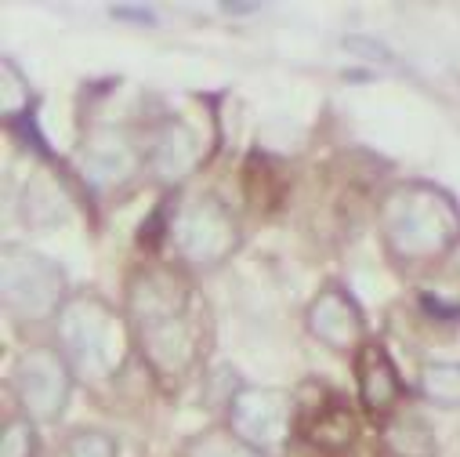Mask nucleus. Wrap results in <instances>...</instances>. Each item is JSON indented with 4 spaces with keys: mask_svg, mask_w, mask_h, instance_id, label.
<instances>
[{
    "mask_svg": "<svg viewBox=\"0 0 460 457\" xmlns=\"http://www.w3.org/2000/svg\"><path fill=\"white\" fill-rule=\"evenodd\" d=\"M301 428L312 446H319L326 453H341L356 439V414L337 392H326L315 399V410L301 414Z\"/></svg>",
    "mask_w": 460,
    "mask_h": 457,
    "instance_id": "11",
    "label": "nucleus"
},
{
    "mask_svg": "<svg viewBox=\"0 0 460 457\" xmlns=\"http://www.w3.org/2000/svg\"><path fill=\"white\" fill-rule=\"evenodd\" d=\"M308 330L330 349H356L363 341L367 319L344 287H323L308 305Z\"/></svg>",
    "mask_w": 460,
    "mask_h": 457,
    "instance_id": "8",
    "label": "nucleus"
},
{
    "mask_svg": "<svg viewBox=\"0 0 460 457\" xmlns=\"http://www.w3.org/2000/svg\"><path fill=\"white\" fill-rule=\"evenodd\" d=\"M58 345L69 367L84 371L87 378H109L128 360L131 330L102 298L76 294L58 312Z\"/></svg>",
    "mask_w": 460,
    "mask_h": 457,
    "instance_id": "3",
    "label": "nucleus"
},
{
    "mask_svg": "<svg viewBox=\"0 0 460 457\" xmlns=\"http://www.w3.org/2000/svg\"><path fill=\"white\" fill-rule=\"evenodd\" d=\"M12 385H15V396L33 425H55L69 407L73 367L62 353H55L48 345L26 349L15 363Z\"/></svg>",
    "mask_w": 460,
    "mask_h": 457,
    "instance_id": "6",
    "label": "nucleus"
},
{
    "mask_svg": "<svg viewBox=\"0 0 460 457\" xmlns=\"http://www.w3.org/2000/svg\"><path fill=\"white\" fill-rule=\"evenodd\" d=\"M131 330L149 367L164 378H181L196 360L192 291L171 269H149L131 283Z\"/></svg>",
    "mask_w": 460,
    "mask_h": 457,
    "instance_id": "1",
    "label": "nucleus"
},
{
    "mask_svg": "<svg viewBox=\"0 0 460 457\" xmlns=\"http://www.w3.org/2000/svg\"><path fill=\"white\" fill-rule=\"evenodd\" d=\"M228 428L258 453H276L294 428V403L279 389H240L228 403Z\"/></svg>",
    "mask_w": 460,
    "mask_h": 457,
    "instance_id": "7",
    "label": "nucleus"
},
{
    "mask_svg": "<svg viewBox=\"0 0 460 457\" xmlns=\"http://www.w3.org/2000/svg\"><path fill=\"white\" fill-rule=\"evenodd\" d=\"M0 291H4V309L19 323H40L62 312L66 298V273L51 258L8 247L0 258Z\"/></svg>",
    "mask_w": 460,
    "mask_h": 457,
    "instance_id": "4",
    "label": "nucleus"
},
{
    "mask_svg": "<svg viewBox=\"0 0 460 457\" xmlns=\"http://www.w3.org/2000/svg\"><path fill=\"white\" fill-rule=\"evenodd\" d=\"M112 453L117 450H112V439L105 432L87 428V432H76L69 439V457H112Z\"/></svg>",
    "mask_w": 460,
    "mask_h": 457,
    "instance_id": "19",
    "label": "nucleus"
},
{
    "mask_svg": "<svg viewBox=\"0 0 460 457\" xmlns=\"http://www.w3.org/2000/svg\"><path fill=\"white\" fill-rule=\"evenodd\" d=\"M0 457H37V432L30 417H12L0 435Z\"/></svg>",
    "mask_w": 460,
    "mask_h": 457,
    "instance_id": "17",
    "label": "nucleus"
},
{
    "mask_svg": "<svg viewBox=\"0 0 460 457\" xmlns=\"http://www.w3.org/2000/svg\"><path fill=\"white\" fill-rule=\"evenodd\" d=\"M138 164H142V157H138L135 142L120 131H102L80 146V175L98 193L124 185L138 171Z\"/></svg>",
    "mask_w": 460,
    "mask_h": 457,
    "instance_id": "9",
    "label": "nucleus"
},
{
    "mask_svg": "<svg viewBox=\"0 0 460 457\" xmlns=\"http://www.w3.org/2000/svg\"><path fill=\"white\" fill-rule=\"evenodd\" d=\"M420 396L435 407H460V363H431L420 374Z\"/></svg>",
    "mask_w": 460,
    "mask_h": 457,
    "instance_id": "15",
    "label": "nucleus"
},
{
    "mask_svg": "<svg viewBox=\"0 0 460 457\" xmlns=\"http://www.w3.org/2000/svg\"><path fill=\"white\" fill-rule=\"evenodd\" d=\"M189 457H261L233 428H210L189 443Z\"/></svg>",
    "mask_w": 460,
    "mask_h": 457,
    "instance_id": "16",
    "label": "nucleus"
},
{
    "mask_svg": "<svg viewBox=\"0 0 460 457\" xmlns=\"http://www.w3.org/2000/svg\"><path fill=\"white\" fill-rule=\"evenodd\" d=\"M0 102H4V117L15 121V112H30V87L26 76L15 73V62H4V87H0Z\"/></svg>",
    "mask_w": 460,
    "mask_h": 457,
    "instance_id": "18",
    "label": "nucleus"
},
{
    "mask_svg": "<svg viewBox=\"0 0 460 457\" xmlns=\"http://www.w3.org/2000/svg\"><path fill=\"white\" fill-rule=\"evenodd\" d=\"M199 160V142H196V131L185 128V124H164L160 135L153 139V149H149V167L160 182H178L185 178Z\"/></svg>",
    "mask_w": 460,
    "mask_h": 457,
    "instance_id": "12",
    "label": "nucleus"
},
{
    "mask_svg": "<svg viewBox=\"0 0 460 457\" xmlns=\"http://www.w3.org/2000/svg\"><path fill=\"white\" fill-rule=\"evenodd\" d=\"M385 443L395 457H428V453H435L431 428L417 414H402L399 421H392L385 428Z\"/></svg>",
    "mask_w": 460,
    "mask_h": 457,
    "instance_id": "14",
    "label": "nucleus"
},
{
    "mask_svg": "<svg viewBox=\"0 0 460 457\" xmlns=\"http://www.w3.org/2000/svg\"><path fill=\"white\" fill-rule=\"evenodd\" d=\"M171 240L185 262L210 269V265H221L240 247V228H236L233 211L214 193H203L178 207V214L171 221Z\"/></svg>",
    "mask_w": 460,
    "mask_h": 457,
    "instance_id": "5",
    "label": "nucleus"
},
{
    "mask_svg": "<svg viewBox=\"0 0 460 457\" xmlns=\"http://www.w3.org/2000/svg\"><path fill=\"white\" fill-rule=\"evenodd\" d=\"M356 378H359V396L370 414H388L399 407V396H402L399 371L388 360V353L374 345V341H367L356 356Z\"/></svg>",
    "mask_w": 460,
    "mask_h": 457,
    "instance_id": "10",
    "label": "nucleus"
},
{
    "mask_svg": "<svg viewBox=\"0 0 460 457\" xmlns=\"http://www.w3.org/2000/svg\"><path fill=\"white\" fill-rule=\"evenodd\" d=\"M381 228L399 258H435L460 240V207L435 185H399L381 203Z\"/></svg>",
    "mask_w": 460,
    "mask_h": 457,
    "instance_id": "2",
    "label": "nucleus"
},
{
    "mask_svg": "<svg viewBox=\"0 0 460 457\" xmlns=\"http://www.w3.org/2000/svg\"><path fill=\"white\" fill-rule=\"evenodd\" d=\"M22 218L37 228H51L66 218V193L62 185L48 175V171H37L30 182H26V193H22Z\"/></svg>",
    "mask_w": 460,
    "mask_h": 457,
    "instance_id": "13",
    "label": "nucleus"
}]
</instances>
